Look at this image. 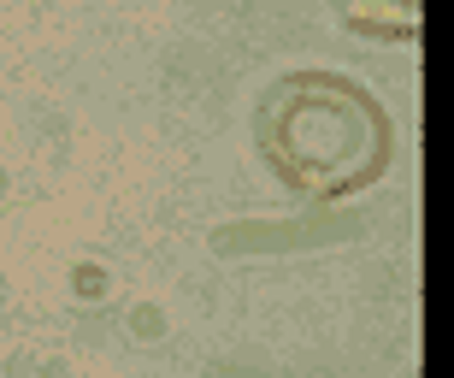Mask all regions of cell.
<instances>
[{
  "label": "cell",
  "mask_w": 454,
  "mask_h": 378,
  "mask_svg": "<svg viewBox=\"0 0 454 378\" xmlns=\"http://www.w3.org/2000/svg\"><path fill=\"white\" fill-rule=\"evenodd\" d=\"M271 166L301 195H348L372 184L389 154L384 113L342 77H289L260 113Z\"/></svg>",
  "instance_id": "cell-1"
},
{
  "label": "cell",
  "mask_w": 454,
  "mask_h": 378,
  "mask_svg": "<svg viewBox=\"0 0 454 378\" xmlns=\"http://www.w3.org/2000/svg\"><path fill=\"white\" fill-rule=\"evenodd\" d=\"M342 18L366 35H419V0H342Z\"/></svg>",
  "instance_id": "cell-2"
}]
</instances>
